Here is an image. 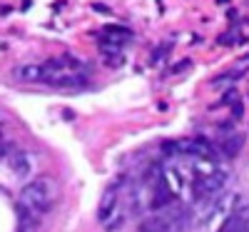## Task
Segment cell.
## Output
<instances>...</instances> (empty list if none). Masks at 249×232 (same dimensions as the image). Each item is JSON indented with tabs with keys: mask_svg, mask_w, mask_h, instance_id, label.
<instances>
[{
	"mask_svg": "<svg viewBox=\"0 0 249 232\" xmlns=\"http://www.w3.org/2000/svg\"><path fill=\"white\" fill-rule=\"evenodd\" d=\"M5 153H8V145L0 142V157H5Z\"/></svg>",
	"mask_w": 249,
	"mask_h": 232,
	"instance_id": "10",
	"label": "cell"
},
{
	"mask_svg": "<svg viewBox=\"0 0 249 232\" xmlns=\"http://www.w3.org/2000/svg\"><path fill=\"white\" fill-rule=\"evenodd\" d=\"M224 182H227V173H224V170H214V173H210V175H202V180H199L197 187H195L197 200L210 197V195H219V190L224 187Z\"/></svg>",
	"mask_w": 249,
	"mask_h": 232,
	"instance_id": "2",
	"label": "cell"
},
{
	"mask_svg": "<svg viewBox=\"0 0 249 232\" xmlns=\"http://www.w3.org/2000/svg\"><path fill=\"white\" fill-rule=\"evenodd\" d=\"M219 232H249V207H239L224 220Z\"/></svg>",
	"mask_w": 249,
	"mask_h": 232,
	"instance_id": "4",
	"label": "cell"
},
{
	"mask_svg": "<svg viewBox=\"0 0 249 232\" xmlns=\"http://www.w3.org/2000/svg\"><path fill=\"white\" fill-rule=\"evenodd\" d=\"M8 162H10V167H13V173L15 175H28L30 170H33V160H30V155L28 153H23V150H15V153H10L8 155Z\"/></svg>",
	"mask_w": 249,
	"mask_h": 232,
	"instance_id": "5",
	"label": "cell"
},
{
	"mask_svg": "<svg viewBox=\"0 0 249 232\" xmlns=\"http://www.w3.org/2000/svg\"><path fill=\"white\" fill-rule=\"evenodd\" d=\"M15 77L23 80V82H40L43 80V68L40 65H23L15 70Z\"/></svg>",
	"mask_w": 249,
	"mask_h": 232,
	"instance_id": "8",
	"label": "cell"
},
{
	"mask_svg": "<svg viewBox=\"0 0 249 232\" xmlns=\"http://www.w3.org/2000/svg\"><path fill=\"white\" fill-rule=\"evenodd\" d=\"M242 145H244V135L242 133H230V137L222 140V153L227 157H237L239 150H242Z\"/></svg>",
	"mask_w": 249,
	"mask_h": 232,
	"instance_id": "6",
	"label": "cell"
},
{
	"mask_svg": "<svg viewBox=\"0 0 249 232\" xmlns=\"http://www.w3.org/2000/svg\"><path fill=\"white\" fill-rule=\"evenodd\" d=\"M122 177H117L107 190H105V195H102V200H100V205H97V220L100 222H105L107 217H110V213L117 207V202H120V190H122Z\"/></svg>",
	"mask_w": 249,
	"mask_h": 232,
	"instance_id": "3",
	"label": "cell"
},
{
	"mask_svg": "<svg viewBox=\"0 0 249 232\" xmlns=\"http://www.w3.org/2000/svg\"><path fill=\"white\" fill-rule=\"evenodd\" d=\"M105 38L110 40V43H127V40L132 38V33L127 30V28H107L105 30Z\"/></svg>",
	"mask_w": 249,
	"mask_h": 232,
	"instance_id": "9",
	"label": "cell"
},
{
	"mask_svg": "<svg viewBox=\"0 0 249 232\" xmlns=\"http://www.w3.org/2000/svg\"><path fill=\"white\" fill-rule=\"evenodd\" d=\"M182 150H184L187 155H197V157H210L212 147L207 145L204 140H184V142H182Z\"/></svg>",
	"mask_w": 249,
	"mask_h": 232,
	"instance_id": "7",
	"label": "cell"
},
{
	"mask_svg": "<svg viewBox=\"0 0 249 232\" xmlns=\"http://www.w3.org/2000/svg\"><path fill=\"white\" fill-rule=\"evenodd\" d=\"M53 197H55V182L50 177H35L33 182H28L23 187V193L18 197V215H20L23 230H28V225L33 230L40 220H43Z\"/></svg>",
	"mask_w": 249,
	"mask_h": 232,
	"instance_id": "1",
	"label": "cell"
}]
</instances>
